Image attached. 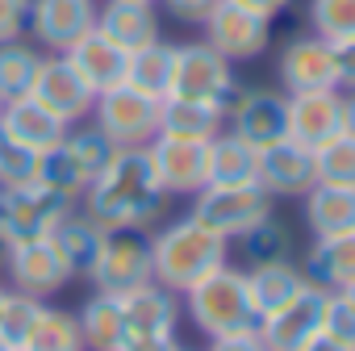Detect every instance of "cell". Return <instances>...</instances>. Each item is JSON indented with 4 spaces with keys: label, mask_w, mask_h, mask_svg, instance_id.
<instances>
[{
    "label": "cell",
    "mask_w": 355,
    "mask_h": 351,
    "mask_svg": "<svg viewBox=\"0 0 355 351\" xmlns=\"http://www.w3.org/2000/svg\"><path fill=\"white\" fill-rule=\"evenodd\" d=\"M84 214L105 230H146L167 214V189L159 185L146 146H121L109 167L84 189Z\"/></svg>",
    "instance_id": "cell-1"
},
{
    "label": "cell",
    "mask_w": 355,
    "mask_h": 351,
    "mask_svg": "<svg viewBox=\"0 0 355 351\" xmlns=\"http://www.w3.org/2000/svg\"><path fill=\"white\" fill-rule=\"evenodd\" d=\"M230 243L222 234H214L209 226H201L193 214L167 222L159 234H150V272L155 284L184 293L193 280H201L205 272H214L218 264H226Z\"/></svg>",
    "instance_id": "cell-2"
},
{
    "label": "cell",
    "mask_w": 355,
    "mask_h": 351,
    "mask_svg": "<svg viewBox=\"0 0 355 351\" xmlns=\"http://www.w3.org/2000/svg\"><path fill=\"white\" fill-rule=\"evenodd\" d=\"M180 297H184V309H189L193 326L209 339L259 326V314H255V301H251V289H247V272L234 268L230 259L218 264L214 272H205L201 280H193Z\"/></svg>",
    "instance_id": "cell-3"
},
{
    "label": "cell",
    "mask_w": 355,
    "mask_h": 351,
    "mask_svg": "<svg viewBox=\"0 0 355 351\" xmlns=\"http://www.w3.org/2000/svg\"><path fill=\"white\" fill-rule=\"evenodd\" d=\"M201 226H209L214 234H222L226 243H234L239 234H247L255 222L272 218V193L263 185H205L201 193H193V209H189Z\"/></svg>",
    "instance_id": "cell-4"
},
{
    "label": "cell",
    "mask_w": 355,
    "mask_h": 351,
    "mask_svg": "<svg viewBox=\"0 0 355 351\" xmlns=\"http://www.w3.org/2000/svg\"><path fill=\"white\" fill-rule=\"evenodd\" d=\"M239 92L234 84V63L222 59L205 38L201 42H184L175 46V71H171V92L167 96H189V101H214V105H230Z\"/></svg>",
    "instance_id": "cell-5"
},
{
    "label": "cell",
    "mask_w": 355,
    "mask_h": 351,
    "mask_svg": "<svg viewBox=\"0 0 355 351\" xmlns=\"http://www.w3.org/2000/svg\"><path fill=\"white\" fill-rule=\"evenodd\" d=\"M71 209H76V201L55 193V189H46L42 180H26V185H13V189H0V226L9 230L13 243L51 234Z\"/></svg>",
    "instance_id": "cell-6"
},
{
    "label": "cell",
    "mask_w": 355,
    "mask_h": 351,
    "mask_svg": "<svg viewBox=\"0 0 355 351\" xmlns=\"http://www.w3.org/2000/svg\"><path fill=\"white\" fill-rule=\"evenodd\" d=\"M159 109H163L159 96H146L130 84H117V88L96 96L92 117L109 134L113 146H150V138L159 134Z\"/></svg>",
    "instance_id": "cell-7"
},
{
    "label": "cell",
    "mask_w": 355,
    "mask_h": 351,
    "mask_svg": "<svg viewBox=\"0 0 355 351\" xmlns=\"http://www.w3.org/2000/svg\"><path fill=\"white\" fill-rule=\"evenodd\" d=\"M88 280H92L96 293H113V297H121L138 284H150L155 280V272H150V234L146 230H109Z\"/></svg>",
    "instance_id": "cell-8"
},
{
    "label": "cell",
    "mask_w": 355,
    "mask_h": 351,
    "mask_svg": "<svg viewBox=\"0 0 355 351\" xmlns=\"http://www.w3.org/2000/svg\"><path fill=\"white\" fill-rule=\"evenodd\" d=\"M226 126L247 146L263 151L280 138H288V92L276 88H239L226 105Z\"/></svg>",
    "instance_id": "cell-9"
},
{
    "label": "cell",
    "mask_w": 355,
    "mask_h": 351,
    "mask_svg": "<svg viewBox=\"0 0 355 351\" xmlns=\"http://www.w3.org/2000/svg\"><path fill=\"white\" fill-rule=\"evenodd\" d=\"M205 26V42L230 59V63H247V59H259L272 42V22L234 5V0H218L214 13L201 22Z\"/></svg>",
    "instance_id": "cell-10"
},
{
    "label": "cell",
    "mask_w": 355,
    "mask_h": 351,
    "mask_svg": "<svg viewBox=\"0 0 355 351\" xmlns=\"http://www.w3.org/2000/svg\"><path fill=\"white\" fill-rule=\"evenodd\" d=\"M146 155L155 163V176L167 189V197H193L209 185V142L155 134Z\"/></svg>",
    "instance_id": "cell-11"
},
{
    "label": "cell",
    "mask_w": 355,
    "mask_h": 351,
    "mask_svg": "<svg viewBox=\"0 0 355 351\" xmlns=\"http://www.w3.org/2000/svg\"><path fill=\"white\" fill-rule=\"evenodd\" d=\"M30 96L42 109H51L59 121H67V126L92 117V105H96V92L67 63V55H42V67H38V80H34Z\"/></svg>",
    "instance_id": "cell-12"
},
{
    "label": "cell",
    "mask_w": 355,
    "mask_h": 351,
    "mask_svg": "<svg viewBox=\"0 0 355 351\" xmlns=\"http://www.w3.org/2000/svg\"><path fill=\"white\" fill-rule=\"evenodd\" d=\"M5 272H9L13 289H21V293H30V297H51V293H59L67 280H76L71 268H67V259H63V251L55 247L51 234L13 243Z\"/></svg>",
    "instance_id": "cell-13"
},
{
    "label": "cell",
    "mask_w": 355,
    "mask_h": 351,
    "mask_svg": "<svg viewBox=\"0 0 355 351\" xmlns=\"http://www.w3.org/2000/svg\"><path fill=\"white\" fill-rule=\"evenodd\" d=\"M280 84L288 96L297 92H326L338 88V71H334V46L318 34H297L284 42L280 51Z\"/></svg>",
    "instance_id": "cell-14"
},
{
    "label": "cell",
    "mask_w": 355,
    "mask_h": 351,
    "mask_svg": "<svg viewBox=\"0 0 355 351\" xmlns=\"http://www.w3.org/2000/svg\"><path fill=\"white\" fill-rule=\"evenodd\" d=\"M30 30L51 55H63L96 30V0H30Z\"/></svg>",
    "instance_id": "cell-15"
},
{
    "label": "cell",
    "mask_w": 355,
    "mask_h": 351,
    "mask_svg": "<svg viewBox=\"0 0 355 351\" xmlns=\"http://www.w3.org/2000/svg\"><path fill=\"white\" fill-rule=\"evenodd\" d=\"M255 180L272 193V197H305L313 185H318V163H313V151L293 142V138H280L272 146L259 151V171Z\"/></svg>",
    "instance_id": "cell-16"
},
{
    "label": "cell",
    "mask_w": 355,
    "mask_h": 351,
    "mask_svg": "<svg viewBox=\"0 0 355 351\" xmlns=\"http://www.w3.org/2000/svg\"><path fill=\"white\" fill-rule=\"evenodd\" d=\"M322 305H326V293L309 284L301 297L259 318V339L268 343V351H301L313 334H322Z\"/></svg>",
    "instance_id": "cell-17"
},
{
    "label": "cell",
    "mask_w": 355,
    "mask_h": 351,
    "mask_svg": "<svg viewBox=\"0 0 355 351\" xmlns=\"http://www.w3.org/2000/svg\"><path fill=\"white\" fill-rule=\"evenodd\" d=\"M334 134H343V101H338V88L288 96V138L293 142L318 151Z\"/></svg>",
    "instance_id": "cell-18"
},
{
    "label": "cell",
    "mask_w": 355,
    "mask_h": 351,
    "mask_svg": "<svg viewBox=\"0 0 355 351\" xmlns=\"http://www.w3.org/2000/svg\"><path fill=\"white\" fill-rule=\"evenodd\" d=\"M67 63L84 76V84L101 96V92H109V88H117V84H125V63H130V55L117 46V42H109L101 30H88L80 42H71L67 51Z\"/></svg>",
    "instance_id": "cell-19"
},
{
    "label": "cell",
    "mask_w": 355,
    "mask_h": 351,
    "mask_svg": "<svg viewBox=\"0 0 355 351\" xmlns=\"http://www.w3.org/2000/svg\"><path fill=\"white\" fill-rule=\"evenodd\" d=\"M121 318L125 334H175L180 322V293H171L163 284H138L121 293Z\"/></svg>",
    "instance_id": "cell-20"
},
{
    "label": "cell",
    "mask_w": 355,
    "mask_h": 351,
    "mask_svg": "<svg viewBox=\"0 0 355 351\" xmlns=\"http://www.w3.org/2000/svg\"><path fill=\"white\" fill-rule=\"evenodd\" d=\"M96 30L109 42H117L125 55L159 42L155 5H134V0H105V9H96Z\"/></svg>",
    "instance_id": "cell-21"
},
{
    "label": "cell",
    "mask_w": 355,
    "mask_h": 351,
    "mask_svg": "<svg viewBox=\"0 0 355 351\" xmlns=\"http://www.w3.org/2000/svg\"><path fill=\"white\" fill-rule=\"evenodd\" d=\"M247 289H251L255 314L268 318L280 305H288L293 297H301L309 289V280H305L301 264H293V259H263V264L247 268Z\"/></svg>",
    "instance_id": "cell-22"
},
{
    "label": "cell",
    "mask_w": 355,
    "mask_h": 351,
    "mask_svg": "<svg viewBox=\"0 0 355 351\" xmlns=\"http://www.w3.org/2000/svg\"><path fill=\"white\" fill-rule=\"evenodd\" d=\"M305 280L322 293H338L347 284H355V230L351 234H330V239H313L305 264H301Z\"/></svg>",
    "instance_id": "cell-23"
},
{
    "label": "cell",
    "mask_w": 355,
    "mask_h": 351,
    "mask_svg": "<svg viewBox=\"0 0 355 351\" xmlns=\"http://www.w3.org/2000/svg\"><path fill=\"white\" fill-rule=\"evenodd\" d=\"M0 130H5L13 142L30 146V151H51L55 142H63L67 134V121H59L51 109H42L34 96H21V101H5L0 109Z\"/></svg>",
    "instance_id": "cell-24"
},
{
    "label": "cell",
    "mask_w": 355,
    "mask_h": 351,
    "mask_svg": "<svg viewBox=\"0 0 355 351\" xmlns=\"http://www.w3.org/2000/svg\"><path fill=\"white\" fill-rule=\"evenodd\" d=\"M301 209H305V222H309L313 239H330V234H351L355 230V189L351 185L318 180L301 197Z\"/></svg>",
    "instance_id": "cell-25"
},
{
    "label": "cell",
    "mask_w": 355,
    "mask_h": 351,
    "mask_svg": "<svg viewBox=\"0 0 355 351\" xmlns=\"http://www.w3.org/2000/svg\"><path fill=\"white\" fill-rule=\"evenodd\" d=\"M226 130V109L214 101H189V96H163L159 109V134L167 138H193L209 142Z\"/></svg>",
    "instance_id": "cell-26"
},
{
    "label": "cell",
    "mask_w": 355,
    "mask_h": 351,
    "mask_svg": "<svg viewBox=\"0 0 355 351\" xmlns=\"http://www.w3.org/2000/svg\"><path fill=\"white\" fill-rule=\"evenodd\" d=\"M105 234H109V230H105L101 222H92L84 209H71V214L51 230V239H55V247L63 251L71 276H88V272H92V264H96V255H101V247H105Z\"/></svg>",
    "instance_id": "cell-27"
},
{
    "label": "cell",
    "mask_w": 355,
    "mask_h": 351,
    "mask_svg": "<svg viewBox=\"0 0 355 351\" xmlns=\"http://www.w3.org/2000/svg\"><path fill=\"white\" fill-rule=\"evenodd\" d=\"M80 322V343L84 351H117L121 334H125V318H121V297L113 293H92L84 301V309L76 314Z\"/></svg>",
    "instance_id": "cell-28"
},
{
    "label": "cell",
    "mask_w": 355,
    "mask_h": 351,
    "mask_svg": "<svg viewBox=\"0 0 355 351\" xmlns=\"http://www.w3.org/2000/svg\"><path fill=\"white\" fill-rule=\"evenodd\" d=\"M255 171H259V151L255 146H247L230 130L209 138V185H251Z\"/></svg>",
    "instance_id": "cell-29"
},
{
    "label": "cell",
    "mask_w": 355,
    "mask_h": 351,
    "mask_svg": "<svg viewBox=\"0 0 355 351\" xmlns=\"http://www.w3.org/2000/svg\"><path fill=\"white\" fill-rule=\"evenodd\" d=\"M171 71H175V46L171 42H150L142 51H130V63H125V84L146 92V96H167L171 92Z\"/></svg>",
    "instance_id": "cell-30"
},
{
    "label": "cell",
    "mask_w": 355,
    "mask_h": 351,
    "mask_svg": "<svg viewBox=\"0 0 355 351\" xmlns=\"http://www.w3.org/2000/svg\"><path fill=\"white\" fill-rule=\"evenodd\" d=\"M38 67H42V55L34 46H26L21 38L17 42H0V101L30 96V88L38 80Z\"/></svg>",
    "instance_id": "cell-31"
},
{
    "label": "cell",
    "mask_w": 355,
    "mask_h": 351,
    "mask_svg": "<svg viewBox=\"0 0 355 351\" xmlns=\"http://www.w3.org/2000/svg\"><path fill=\"white\" fill-rule=\"evenodd\" d=\"M34 180H42L46 189H55V193H63V197H71V201H80V197H84V189L92 185V180H88V171L80 167V159L67 151V142H55L51 151H42V155H38V171H34Z\"/></svg>",
    "instance_id": "cell-32"
},
{
    "label": "cell",
    "mask_w": 355,
    "mask_h": 351,
    "mask_svg": "<svg viewBox=\"0 0 355 351\" xmlns=\"http://www.w3.org/2000/svg\"><path fill=\"white\" fill-rule=\"evenodd\" d=\"M21 351H84L76 314L42 305V314H38V322H34V330H30Z\"/></svg>",
    "instance_id": "cell-33"
},
{
    "label": "cell",
    "mask_w": 355,
    "mask_h": 351,
    "mask_svg": "<svg viewBox=\"0 0 355 351\" xmlns=\"http://www.w3.org/2000/svg\"><path fill=\"white\" fill-rule=\"evenodd\" d=\"M42 314V297H30L21 289H9L5 301H0V347H9V351H21L34 322Z\"/></svg>",
    "instance_id": "cell-34"
},
{
    "label": "cell",
    "mask_w": 355,
    "mask_h": 351,
    "mask_svg": "<svg viewBox=\"0 0 355 351\" xmlns=\"http://www.w3.org/2000/svg\"><path fill=\"white\" fill-rule=\"evenodd\" d=\"M63 142H67V151L80 159V167L88 171V180H96V176L109 167V159L121 151V146H113V142H109V134H105L96 121H92V126H80V130H71V126H67Z\"/></svg>",
    "instance_id": "cell-35"
},
{
    "label": "cell",
    "mask_w": 355,
    "mask_h": 351,
    "mask_svg": "<svg viewBox=\"0 0 355 351\" xmlns=\"http://www.w3.org/2000/svg\"><path fill=\"white\" fill-rule=\"evenodd\" d=\"M239 247H243V255H251V264H263V259H288L293 239H288L284 222H276V214H272V218L255 222L247 234H239Z\"/></svg>",
    "instance_id": "cell-36"
},
{
    "label": "cell",
    "mask_w": 355,
    "mask_h": 351,
    "mask_svg": "<svg viewBox=\"0 0 355 351\" xmlns=\"http://www.w3.org/2000/svg\"><path fill=\"white\" fill-rule=\"evenodd\" d=\"M309 26L326 42L355 38V0H309Z\"/></svg>",
    "instance_id": "cell-37"
},
{
    "label": "cell",
    "mask_w": 355,
    "mask_h": 351,
    "mask_svg": "<svg viewBox=\"0 0 355 351\" xmlns=\"http://www.w3.org/2000/svg\"><path fill=\"white\" fill-rule=\"evenodd\" d=\"M313 163H318V180L355 189V138L351 134H334L330 142H322L313 151Z\"/></svg>",
    "instance_id": "cell-38"
},
{
    "label": "cell",
    "mask_w": 355,
    "mask_h": 351,
    "mask_svg": "<svg viewBox=\"0 0 355 351\" xmlns=\"http://www.w3.org/2000/svg\"><path fill=\"white\" fill-rule=\"evenodd\" d=\"M34 171H38V151L13 142L5 130H0V189H13V185L34 180Z\"/></svg>",
    "instance_id": "cell-39"
},
{
    "label": "cell",
    "mask_w": 355,
    "mask_h": 351,
    "mask_svg": "<svg viewBox=\"0 0 355 351\" xmlns=\"http://www.w3.org/2000/svg\"><path fill=\"white\" fill-rule=\"evenodd\" d=\"M322 334L334 339L338 347L355 351V305H351L343 293H326V305H322Z\"/></svg>",
    "instance_id": "cell-40"
},
{
    "label": "cell",
    "mask_w": 355,
    "mask_h": 351,
    "mask_svg": "<svg viewBox=\"0 0 355 351\" xmlns=\"http://www.w3.org/2000/svg\"><path fill=\"white\" fill-rule=\"evenodd\" d=\"M30 30V0H0V42H17Z\"/></svg>",
    "instance_id": "cell-41"
},
{
    "label": "cell",
    "mask_w": 355,
    "mask_h": 351,
    "mask_svg": "<svg viewBox=\"0 0 355 351\" xmlns=\"http://www.w3.org/2000/svg\"><path fill=\"white\" fill-rule=\"evenodd\" d=\"M159 5H163V9H167V17H175V22H184V26H201V22L214 13L218 0H159Z\"/></svg>",
    "instance_id": "cell-42"
},
{
    "label": "cell",
    "mask_w": 355,
    "mask_h": 351,
    "mask_svg": "<svg viewBox=\"0 0 355 351\" xmlns=\"http://www.w3.org/2000/svg\"><path fill=\"white\" fill-rule=\"evenodd\" d=\"M209 351H268V343L259 339V326H255V330H234V334L209 339Z\"/></svg>",
    "instance_id": "cell-43"
},
{
    "label": "cell",
    "mask_w": 355,
    "mask_h": 351,
    "mask_svg": "<svg viewBox=\"0 0 355 351\" xmlns=\"http://www.w3.org/2000/svg\"><path fill=\"white\" fill-rule=\"evenodd\" d=\"M175 334H121L117 351H175Z\"/></svg>",
    "instance_id": "cell-44"
},
{
    "label": "cell",
    "mask_w": 355,
    "mask_h": 351,
    "mask_svg": "<svg viewBox=\"0 0 355 351\" xmlns=\"http://www.w3.org/2000/svg\"><path fill=\"white\" fill-rule=\"evenodd\" d=\"M330 46H334L338 88H355V38H347V42H330Z\"/></svg>",
    "instance_id": "cell-45"
},
{
    "label": "cell",
    "mask_w": 355,
    "mask_h": 351,
    "mask_svg": "<svg viewBox=\"0 0 355 351\" xmlns=\"http://www.w3.org/2000/svg\"><path fill=\"white\" fill-rule=\"evenodd\" d=\"M234 5H243V9H251V13H259V17H268V22H276L293 0H234Z\"/></svg>",
    "instance_id": "cell-46"
},
{
    "label": "cell",
    "mask_w": 355,
    "mask_h": 351,
    "mask_svg": "<svg viewBox=\"0 0 355 351\" xmlns=\"http://www.w3.org/2000/svg\"><path fill=\"white\" fill-rule=\"evenodd\" d=\"M338 101H343V134L355 138V88H338Z\"/></svg>",
    "instance_id": "cell-47"
},
{
    "label": "cell",
    "mask_w": 355,
    "mask_h": 351,
    "mask_svg": "<svg viewBox=\"0 0 355 351\" xmlns=\"http://www.w3.org/2000/svg\"><path fill=\"white\" fill-rule=\"evenodd\" d=\"M301 351H347V347H338V343H334V339H326V334H313Z\"/></svg>",
    "instance_id": "cell-48"
},
{
    "label": "cell",
    "mask_w": 355,
    "mask_h": 351,
    "mask_svg": "<svg viewBox=\"0 0 355 351\" xmlns=\"http://www.w3.org/2000/svg\"><path fill=\"white\" fill-rule=\"evenodd\" d=\"M9 251H13V239H9L5 226H0V272H5V264H9Z\"/></svg>",
    "instance_id": "cell-49"
},
{
    "label": "cell",
    "mask_w": 355,
    "mask_h": 351,
    "mask_svg": "<svg viewBox=\"0 0 355 351\" xmlns=\"http://www.w3.org/2000/svg\"><path fill=\"white\" fill-rule=\"evenodd\" d=\"M338 293H343V297H347V301L355 305V284H347V289H338Z\"/></svg>",
    "instance_id": "cell-50"
},
{
    "label": "cell",
    "mask_w": 355,
    "mask_h": 351,
    "mask_svg": "<svg viewBox=\"0 0 355 351\" xmlns=\"http://www.w3.org/2000/svg\"><path fill=\"white\" fill-rule=\"evenodd\" d=\"M134 5H159V0H134Z\"/></svg>",
    "instance_id": "cell-51"
},
{
    "label": "cell",
    "mask_w": 355,
    "mask_h": 351,
    "mask_svg": "<svg viewBox=\"0 0 355 351\" xmlns=\"http://www.w3.org/2000/svg\"><path fill=\"white\" fill-rule=\"evenodd\" d=\"M5 293H9V289H0V301H5Z\"/></svg>",
    "instance_id": "cell-52"
},
{
    "label": "cell",
    "mask_w": 355,
    "mask_h": 351,
    "mask_svg": "<svg viewBox=\"0 0 355 351\" xmlns=\"http://www.w3.org/2000/svg\"><path fill=\"white\" fill-rule=\"evenodd\" d=\"M175 351H189V347H175Z\"/></svg>",
    "instance_id": "cell-53"
},
{
    "label": "cell",
    "mask_w": 355,
    "mask_h": 351,
    "mask_svg": "<svg viewBox=\"0 0 355 351\" xmlns=\"http://www.w3.org/2000/svg\"><path fill=\"white\" fill-rule=\"evenodd\" d=\"M0 109H5V101H0Z\"/></svg>",
    "instance_id": "cell-54"
},
{
    "label": "cell",
    "mask_w": 355,
    "mask_h": 351,
    "mask_svg": "<svg viewBox=\"0 0 355 351\" xmlns=\"http://www.w3.org/2000/svg\"><path fill=\"white\" fill-rule=\"evenodd\" d=\"M0 351H9V347H0Z\"/></svg>",
    "instance_id": "cell-55"
}]
</instances>
